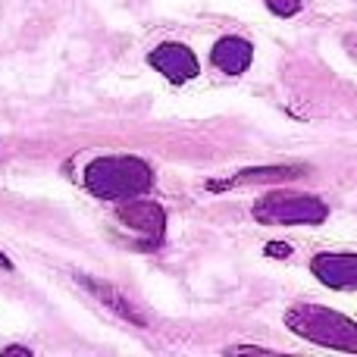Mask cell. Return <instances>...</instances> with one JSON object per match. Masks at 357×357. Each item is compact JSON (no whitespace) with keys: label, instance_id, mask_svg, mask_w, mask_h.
<instances>
[{"label":"cell","instance_id":"cell-1","mask_svg":"<svg viewBox=\"0 0 357 357\" xmlns=\"http://www.w3.org/2000/svg\"><path fill=\"white\" fill-rule=\"evenodd\" d=\"M82 182L100 201H129L154 188V169L148 160L132 154H107L85 167Z\"/></svg>","mask_w":357,"mask_h":357},{"label":"cell","instance_id":"cell-11","mask_svg":"<svg viewBox=\"0 0 357 357\" xmlns=\"http://www.w3.org/2000/svg\"><path fill=\"white\" fill-rule=\"evenodd\" d=\"M226 354H264V357H273V351H266V348H257V345H232Z\"/></svg>","mask_w":357,"mask_h":357},{"label":"cell","instance_id":"cell-13","mask_svg":"<svg viewBox=\"0 0 357 357\" xmlns=\"http://www.w3.org/2000/svg\"><path fill=\"white\" fill-rule=\"evenodd\" d=\"M3 354H25V357H31V348H3Z\"/></svg>","mask_w":357,"mask_h":357},{"label":"cell","instance_id":"cell-6","mask_svg":"<svg viewBox=\"0 0 357 357\" xmlns=\"http://www.w3.org/2000/svg\"><path fill=\"white\" fill-rule=\"evenodd\" d=\"M310 273L317 276V282H323L326 289H357V254L348 251H323L310 260Z\"/></svg>","mask_w":357,"mask_h":357},{"label":"cell","instance_id":"cell-12","mask_svg":"<svg viewBox=\"0 0 357 357\" xmlns=\"http://www.w3.org/2000/svg\"><path fill=\"white\" fill-rule=\"evenodd\" d=\"M266 254H270V257H289L291 248L289 245H270V248H266Z\"/></svg>","mask_w":357,"mask_h":357},{"label":"cell","instance_id":"cell-9","mask_svg":"<svg viewBox=\"0 0 357 357\" xmlns=\"http://www.w3.org/2000/svg\"><path fill=\"white\" fill-rule=\"evenodd\" d=\"M307 176V167H254L226 182H210V188H238V185H264V182H291Z\"/></svg>","mask_w":357,"mask_h":357},{"label":"cell","instance_id":"cell-7","mask_svg":"<svg viewBox=\"0 0 357 357\" xmlns=\"http://www.w3.org/2000/svg\"><path fill=\"white\" fill-rule=\"evenodd\" d=\"M75 282L82 285V289H88V295L98 298L104 307H110L116 317H123V320L135 323V326H144V317L142 310L135 307V304L129 301V295L126 291H119L116 285L104 282V279H94V276H85V273H75Z\"/></svg>","mask_w":357,"mask_h":357},{"label":"cell","instance_id":"cell-8","mask_svg":"<svg viewBox=\"0 0 357 357\" xmlns=\"http://www.w3.org/2000/svg\"><path fill=\"white\" fill-rule=\"evenodd\" d=\"M254 60V44L241 35H222L210 50V63L226 75H241Z\"/></svg>","mask_w":357,"mask_h":357},{"label":"cell","instance_id":"cell-2","mask_svg":"<svg viewBox=\"0 0 357 357\" xmlns=\"http://www.w3.org/2000/svg\"><path fill=\"white\" fill-rule=\"evenodd\" d=\"M285 326L304 342L320 348L357 354V323L323 304H295L285 310Z\"/></svg>","mask_w":357,"mask_h":357},{"label":"cell","instance_id":"cell-5","mask_svg":"<svg viewBox=\"0 0 357 357\" xmlns=\"http://www.w3.org/2000/svg\"><path fill=\"white\" fill-rule=\"evenodd\" d=\"M148 63L167 82H173V85H185V82L197 79V73H201V63H197L195 50H191L188 44H178V41L157 44V47L148 54Z\"/></svg>","mask_w":357,"mask_h":357},{"label":"cell","instance_id":"cell-3","mask_svg":"<svg viewBox=\"0 0 357 357\" xmlns=\"http://www.w3.org/2000/svg\"><path fill=\"white\" fill-rule=\"evenodd\" d=\"M251 213L264 226H320V222H326L329 207L317 195L270 191L254 204Z\"/></svg>","mask_w":357,"mask_h":357},{"label":"cell","instance_id":"cell-14","mask_svg":"<svg viewBox=\"0 0 357 357\" xmlns=\"http://www.w3.org/2000/svg\"><path fill=\"white\" fill-rule=\"evenodd\" d=\"M0 270H13V260H10V257H6V254H3V251H0Z\"/></svg>","mask_w":357,"mask_h":357},{"label":"cell","instance_id":"cell-10","mask_svg":"<svg viewBox=\"0 0 357 357\" xmlns=\"http://www.w3.org/2000/svg\"><path fill=\"white\" fill-rule=\"evenodd\" d=\"M266 10H270L273 16L291 19V16H298V10H301V0H266Z\"/></svg>","mask_w":357,"mask_h":357},{"label":"cell","instance_id":"cell-4","mask_svg":"<svg viewBox=\"0 0 357 357\" xmlns=\"http://www.w3.org/2000/svg\"><path fill=\"white\" fill-rule=\"evenodd\" d=\"M116 216L123 226L142 235L148 241V248H160L163 238H167V213H163L160 204L144 201V197H129V201L119 204Z\"/></svg>","mask_w":357,"mask_h":357}]
</instances>
